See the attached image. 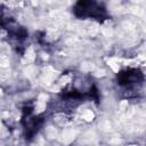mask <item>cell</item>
<instances>
[{
  "label": "cell",
  "mask_w": 146,
  "mask_h": 146,
  "mask_svg": "<svg viewBox=\"0 0 146 146\" xmlns=\"http://www.w3.org/2000/svg\"><path fill=\"white\" fill-rule=\"evenodd\" d=\"M143 80L144 75L137 68H129L117 74V84L125 90H132L136 88L138 89L143 83Z\"/></svg>",
  "instance_id": "cell-2"
},
{
  "label": "cell",
  "mask_w": 146,
  "mask_h": 146,
  "mask_svg": "<svg viewBox=\"0 0 146 146\" xmlns=\"http://www.w3.org/2000/svg\"><path fill=\"white\" fill-rule=\"evenodd\" d=\"M73 10L78 17H82V18H92V19L102 21L106 16V9L102 6V3L91 2V1L78 2Z\"/></svg>",
  "instance_id": "cell-1"
}]
</instances>
